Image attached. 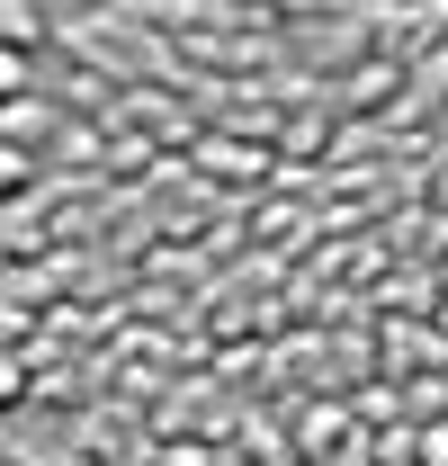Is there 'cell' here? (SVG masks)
Masks as SVG:
<instances>
[{
	"label": "cell",
	"mask_w": 448,
	"mask_h": 466,
	"mask_svg": "<svg viewBox=\"0 0 448 466\" xmlns=\"http://www.w3.org/2000/svg\"><path fill=\"white\" fill-rule=\"evenodd\" d=\"M422 458H431V466H448V421H440V431H422Z\"/></svg>",
	"instance_id": "3"
},
{
	"label": "cell",
	"mask_w": 448,
	"mask_h": 466,
	"mask_svg": "<svg viewBox=\"0 0 448 466\" xmlns=\"http://www.w3.org/2000/svg\"><path fill=\"white\" fill-rule=\"evenodd\" d=\"M216 466H251V458H233V449H216Z\"/></svg>",
	"instance_id": "4"
},
{
	"label": "cell",
	"mask_w": 448,
	"mask_h": 466,
	"mask_svg": "<svg viewBox=\"0 0 448 466\" xmlns=\"http://www.w3.org/2000/svg\"><path fill=\"white\" fill-rule=\"evenodd\" d=\"M198 171H216V179H233V188H251V179H270V153H251L242 135H207V144H198Z\"/></svg>",
	"instance_id": "1"
},
{
	"label": "cell",
	"mask_w": 448,
	"mask_h": 466,
	"mask_svg": "<svg viewBox=\"0 0 448 466\" xmlns=\"http://www.w3.org/2000/svg\"><path fill=\"white\" fill-rule=\"evenodd\" d=\"M153 466H216V449H207V440H170Z\"/></svg>",
	"instance_id": "2"
}]
</instances>
